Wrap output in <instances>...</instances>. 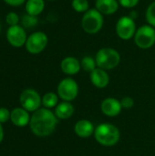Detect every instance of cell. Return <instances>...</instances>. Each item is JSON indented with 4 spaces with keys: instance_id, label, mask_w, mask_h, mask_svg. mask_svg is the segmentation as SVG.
<instances>
[{
    "instance_id": "6da1fadb",
    "label": "cell",
    "mask_w": 155,
    "mask_h": 156,
    "mask_svg": "<svg viewBox=\"0 0 155 156\" xmlns=\"http://www.w3.org/2000/svg\"><path fill=\"white\" fill-rule=\"evenodd\" d=\"M57 124V116L47 108H41L33 112L29 122L31 132L38 137H47L52 134Z\"/></svg>"
},
{
    "instance_id": "7a4b0ae2",
    "label": "cell",
    "mask_w": 155,
    "mask_h": 156,
    "mask_svg": "<svg viewBox=\"0 0 155 156\" xmlns=\"http://www.w3.org/2000/svg\"><path fill=\"white\" fill-rule=\"evenodd\" d=\"M97 142L104 146L115 145L120 140L119 129L111 123L100 124L94 132Z\"/></svg>"
},
{
    "instance_id": "3957f363",
    "label": "cell",
    "mask_w": 155,
    "mask_h": 156,
    "mask_svg": "<svg viewBox=\"0 0 155 156\" xmlns=\"http://www.w3.org/2000/svg\"><path fill=\"white\" fill-rule=\"evenodd\" d=\"M103 15L100 14L96 8H90L87 12L83 14V16L81 18L82 29L86 33L90 35L100 32L103 27Z\"/></svg>"
},
{
    "instance_id": "277c9868",
    "label": "cell",
    "mask_w": 155,
    "mask_h": 156,
    "mask_svg": "<svg viewBox=\"0 0 155 156\" xmlns=\"http://www.w3.org/2000/svg\"><path fill=\"white\" fill-rule=\"evenodd\" d=\"M95 60L98 68L109 70L115 69L120 64L121 56L115 48H103L97 52Z\"/></svg>"
},
{
    "instance_id": "5b68a950",
    "label": "cell",
    "mask_w": 155,
    "mask_h": 156,
    "mask_svg": "<svg viewBox=\"0 0 155 156\" xmlns=\"http://www.w3.org/2000/svg\"><path fill=\"white\" fill-rule=\"evenodd\" d=\"M133 38L138 48L148 49L155 44V28L150 25H143L136 30Z\"/></svg>"
},
{
    "instance_id": "8992f818",
    "label": "cell",
    "mask_w": 155,
    "mask_h": 156,
    "mask_svg": "<svg viewBox=\"0 0 155 156\" xmlns=\"http://www.w3.org/2000/svg\"><path fill=\"white\" fill-rule=\"evenodd\" d=\"M19 102L26 111L35 112L37 111L42 103V98L38 92L33 89L24 90L19 96Z\"/></svg>"
},
{
    "instance_id": "52a82bcc",
    "label": "cell",
    "mask_w": 155,
    "mask_h": 156,
    "mask_svg": "<svg viewBox=\"0 0 155 156\" xmlns=\"http://www.w3.org/2000/svg\"><path fill=\"white\" fill-rule=\"evenodd\" d=\"M116 34L122 40H129L134 37L136 33V24L130 16H122L116 23Z\"/></svg>"
},
{
    "instance_id": "ba28073f",
    "label": "cell",
    "mask_w": 155,
    "mask_h": 156,
    "mask_svg": "<svg viewBox=\"0 0 155 156\" xmlns=\"http://www.w3.org/2000/svg\"><path fill=\"white\" fill-rule=\"evenodd\" d=\"M48 42V36L41 31L32 33L26 39V48L31 54H39L47 47Z\"/></svg>"
},
{
    "instance_id": "9c48e42d",
    "label": "cell",
    "mask_w": 155,
    "mask_h": 156,
    "mask_svg": "<svg viewBox=\"0 0 155 156\" xmlns=\"http://www.w3.org/2000/svg\"><path fill=\"white\" fill-rule=\"evenodd\" d=\"M79 93V86L71 78L62 80L58 86V94L65 101H73Z\"/></svg>"
},
{
    "instance_id": "30bf717a",
    "label": "cell",
    "mask_w": 155,
    "mask_h": 156,
    "mask_svg": "<svg viewBox=\"0 0 155 156\" xmlns=\"http://www.w3.org/2000/svg\"><path fill=\"white\" fill-rule=\"evenodd\" d=\"M6 38L8 43L15 48H20L23 45H26L27 39L26 30L18 25L10 27L7 29Z\"/></svg>"
},
{
    "instance_id": "8fae6325",
    "label": "cell",
    "mask_w": 155,
    "mask_h": 156,
    "mask_svg": "<svg viewBox=\"0 0 155 156\" xmlns=\"http://www.w3.org/2000/svg\"><path fill=\"white\" fill-rule=\"evenodd\" d=\"M100 108L105 115L110 117H114L121 112L122 106L121 101H119L118 100L114 98H107L101 102Z\"/></svg>"
},
{
    "instance_id": "7c38bea8",
    "label": "cell",
    "mask_w": 155,
    "mask_h": 156,
    "mask_svg": "<svg viewBox=\"0 0 155 156\" xmlns=\"http://www.w3.org/2000/svg\"><path fill=\"white\" fill-rule=\"evenodd\" d=\"M30 116L24 108H15L11 112L10 121L16 127H25L30 122Z\"/></svg>"
},
{
    "instance_id": "4fadbf2b",
    "label": "cell",
    "mask_w": 155,
    "mask_h": 156,
    "mask_svg": "<svg viewBox=\"0 0 155 156\" xmlns=\"http://www.w3.org/2000/svg\"><path fill=\"white\" fill-rule=\"evenodd\" d=\"M118 0H96L95 8L102 15L110 16L115 14L119 9Z\"/></svg>"
},
{
    "instance_id": "5bb4252c",
    "label": "cell",
    "mask_w": 155,
    "mask_h": 156,
    "mask_svg": "<svg viewBox=\"0 0 155 156\" xmlns=\"http://www.w3.org/2000/svg\"><path fill=\"white\" fill-rule=\"evenodd\" d=\"M90 80L95 87L102 89L109 84L110 78L106 70L96 68L92 72H90Z\"/></svg>"
},
{
    "instance_id": "9a60e30c",
    "label": "cell",
    "mask_w": 155,
    "mask_h": 156,
    "mask_svg": "<svg viewBox=\"0 0 155 156\" xmlns=\"http://www.w3.org/2000/svg\"><path fill=\"white\" fill-rule=\"evenodd\" d=\"M61 70L68 75L77 74L81 68L80 62L74 57H67L62 59L60 63Z\"/></svg>"
},
{
    "instance_id": "2e32d148",
    "label": "cell",
    "mask_w": 155,
    "mask_h": 156,
    "mask_svg": "<svg viewBox=\"0 0 155 156\" xmlns=\"http://www.w3.org/2000/svg\"><path fill=\"white\" fill-rule=\"evenodd\" d=\"M74 130H75L76 134L78 136L81 137V138L90 137L95 132L93 124L88 120H80V121H79L76 123V125L74 127Z\"/></svg>"
},
{
    "instance_id": "e0dca14e",
    "label": "cell",
    "mask_w": 155,
    "mask_h": 156,
    "mask_svg": "<svg viewBox=\"0 0 155 156\" xmlns=\"http://www.w3.org/2000/svg\"><path fill=\"white\" fill-rule=\"evenodd\" d=\"M74 113V107L69 101H64L57 105L55 110V115L58 119L66 120L72 116Z\"/></svg>"
},
{
    "instance_id": "ac0fdd59",
    "label": "cell",
    "mask_w": 155,
    "mask_h": 156,
    "mask_svg": "<svg viewBox=\"0 0 155 156\" xmlns=\"http://www.w3.org/2000/svg\"><path fill=\"white\" fill-rule=\"evenodd\" d=\"M45 8L44 0H27L26 4V13L32 16H38Z\"/></svg>"
},
{
    "instance_id": "d6986e66",
    "label": "cell",
    "mask_w": 155,
    "mask_h": 156,
    "mask_svg": "<svg viewBox=\"0 0 155 156\" xmlns=\"http://www.w3.org/2000/svg\"><path fill=\"white\" fill-rule=\"evenodd\" d=\"M58 96L54 92H48L42 97V104L45 108L50 109L58 105Z\"/></svg>"
},
{
    "instance_id": "ffe728a7",
    "label": "cell",
    "mask_w": 155,
    "mask_h": 156,
    "mask_svg": "<svg viewBox=\"0 0 155 156\" xmlns=\"http://www.w3.org/2000/svg\"><path fill=\"white\" fill-rule=\"evenodd\" d=\"M80 65H81V68L87 72H92L96 69V66H97L95 58H93L92 57H90V56L84 57L81 59Z\"/></svg>"
},
{
    "instance_id": "44dd1931",
    "label": "cell",
    "mask_w": 155,
    "mask_h": 156,
    "mask_svg": "<svg viewBox=\"0 0 155 156\" xmlns=\"http://www.w3.org/2000/svg\"><path fill=\"white\" fill-rule=\"evenodd\" d=\"M71 6L78 13H85L90 9L88 0H72Z\"/></svg>"
},
{
    "instance_id": "7402d4cb",
    "label": "cell",
    "mask_w": 155,
    "mask_h": 156,
    "mask_svg": "<svg viewBox=\"0 0 155 156\" xmlns=\"http://www.w3.org/2000/svg\"><path fill=\"white\" fill-rule=\"evenodd\" d=\"M145 18L148 25L155 27V1L151 3L146 9Z\"/></svg>"
},
{
    "instance_id": "603a6c76",
    "label": "cell",
    "mask_w": 155,
    "mask_h": 156,
    "mask_svg": "<svg viewBox=\"0 0 155 156\" xmlns=\"http://www.w3.org/2000/svg\"><path fill=\"white\" fill-rule=\"evenodd\" d=\"M22 25L26 28H32L37 25V18L36 16H32L29 14H26L22 17Z\"/></svg>"
},
{
    "instance_id": "cb8c5ba5",
    "label": "cell",
    "mask_w": 155,
    "mask_h": 156,
    "mask_svg": "<svg viewBox=\"0 0 155 156\" xmlns=\"http://www.w3.org/2000/svg\"><path fill=\"white\" fill-rule=\"evenodd\" d=\"M5 20H6V23L10 26V27H13V26H16L19 22V16H17V14H16L15 12H10L6 15V17H5Z\"/></svg>"
},
{
    "instance_id": "d4e9b609",
    "label": "cell",
    "mask_w": 155,
    "mask_h": 156,
    "mask_svg": "<svg viewBox=\"0 0 155 156\" xmlns=\"http://www.w3.org/2000/svg\"><path fill=\"white\" fill-rule=\"evenodd\" d=\"M10 117H11V112L5 107H1L0 108V123L7 122L8 121H10Z\"/></svg>"
},
{
    "instance_id": "484cf974",
    "label": "cell",
    "mask_w": 155,
    "mask_h": 156,
    "mask_svg": "<svg viewBox=\"0 0 155 156\" xmlns=\"http://www.w3.org/2000/svg\"><path fill=\"white\" fill-rule=\"evenodd\" d=\"M140 0H118L119 4L125 8H133L139 4Z\"/></svg>"
},
{
    "instance_id": "4316f807",
    "label": "cell",
    "mask_w": 155,
    "mask_h": 156,
    "mask_svg": "<svg viewBox=\"0 0 155 156\" xmlns=\"http://www.w3.org/2000/svg\"><path fill=\"white\" fill-rule=\"evenodd\" d=\"M121 103H122V108H125V109H131V108L133 106L134 101H133V100H132L131 97H125V98H123V99L122 100Z\"/></svg>"
},
{
    "instance_id": "83f0119b",
    "label": "cell",
    "mask_w": 155,
    "mask_h": 156,
    "mask_svg": "<svg viewBox=\"0 0 155 156\" xmlns=\"http://www.w3.org/2000/svg\"><path fill=\"white\" fill-rule=\"evenodd\" d=\"M7 5H12V6H18L21 5L22 4L25 3L26 0H4Z\"/></svg>"
},
{
    "instance_id": "f1b7e54d",
    "label": "cell",
    "mask_w": 155,
    "mask_h": 156,
    "mask_svg": "<svg viewBox=\"0 0 155 156\" xmlns=\"http://www.w3.org/2000/svg\"><path fill=\"white\" fill-rule=\"evenodd\" d=\"M4 140V129L2 127V123H0V144Z\"/></svg>"
},
{
    "instance_id": "f546056e",
    "label": "cell",
    "mask_w": 155,
    "mask_h": 156,
    "mask_svg": "<svg viewBox=\"0 0 155 156\" xmlns=\"http://www.w3.org/2000/svg\"><path fill=\"white\" fill-rule=\"evenodd\" d=\"M48 1H55V0H48Z\"/></svg>"
},
{
    "instance_id": "4dcf8cb0",
    "label": "cell",
    "mask_w": 155,
    "mask_h": 156,
    "mask_svg": "<svg viewBox=\"0 0 155 156\" xmlns=\"http://www.w3.org/2000/svg\"><path fill=\"white\" fill-rule=\"evenodd\" d=\"M0 31H1V25H0Z\"/></svg>"
}]
</instances>
